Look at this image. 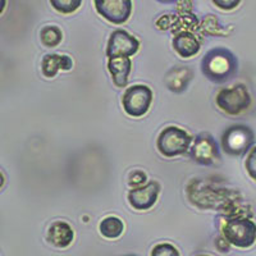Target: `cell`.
<instances>
[{
  "mask_svg": "<svg viewBox=\"0 0 256 256\" xmlns=\"http://www.w3.org/2000/svg\"><path fill=\"white\" fill-rule=\"evenodd\" d=\"M108 70L110 72L113 84L116 88H126L128 84V77L132 70V60L128 56H114L109 58Z\"/></svg>",
  "mask_w": 256,
  "mask_h": 256,
  "instance_id": "obj_13",
  "label": "cell"
},
{
  "mask_svg": "<svg viewBox=\"0 0 256 256\" xmlns=\"http://www.w3.org/2000/svg\"><path fill=\"white\" fill-rule=\"evenodd\" d=\"M73 68V60L68 56L48 54L41 62L42 74L48 78H54L59 70H70Z\"/></svg>",
  "mask_w": 256,
  "mask_h": 256,
  "instance_id": "obj_15",
  "label": "cell"
},
{
  "mask_svg": "<svg viewBox=\"0 0 256 256\" xmlns=\"http://www.w3.org/2000/svg\"><path fill=\"white\" fill-rule=\"evenodd\" d=\"M216 106L230 116H238L251 106V95L244 84H236L230 88H222L216 98Z\"/></svg>",
  "mask_w": 256,
  "mask_h": 256,
  "instance_id": "obj_2",
  "label": "cell"
},
{
  "mask_svg": "<svg viewBox=\"0 0 256 256\" xmlns=\"http://www.w3.org/2000/svg\"><path fill=\"white\" fill-rule=\"evenodd\" d=\"M50 4L62 14L74 13L82 6V0H50Z\"/></svg>",
  "mask_w": 256,
  "mask_h": 256,
  "instance_id": "obj_18",
  "label": "cell"
},
{
  "mask_svg": "<svg viewBox=\"0 0 256 256\" xmlns=\"http://www.w3.org/2000/svg\"><path fill=\"white\" fill-rule=\"evenodd\" d=\"M198 256H209V255H198Z\"/></svg>",
  "mask_w": 256,
  "mask_h": 256,
  "instance_id": "obj_26",
  "label": "cell"
},
{
  "mask_svg": "<svg viewBox=\"0 0 256 256\" xmlns=\"http://www.w3.org/2000/svg\"><path fill=\"white\" fill-rule=\"evenodd\" d=\"M140 49V41L130 35L124 30H116L112 32L106 46V56H128L131 58Z\"/></svg>",
  "mask_w": 256,
  "mask_h": 256,
  "instance_id": "obj_9",
  "label": "cell"
},
{
  "mask_svg": "<svg viewBox=\"0 0 256 256\" xmlns=\"http://www.w3.org/2000/svg\"><path fill=\"white\" fill-rule=\"evenodd\" d=\"M46 238L56 248H66L72 244L74 240V232L68 223L63 220H56L48 230Z\"/></svg>",
  "mask_w": 256,
  "mask_h": 256,
  "instance_id": "obj_12",
  "label": "cell"
},
{
  "mask_svg": "<svg viewBox=\"0 0 256 256\" xmlns=\"http://www.w3.org/2000/svg\"><path fill=\"white\" fill-rule=\"evenodd\" d=\"M172 26H173V20L169 14L162 16V17L156 20V27L159 30H168Z\"/></svg>",
  "mask_w": 256,
  "mask_h": 256,
  "instance_id": "obj_23",
  "label": "cell"
},
{
  "mask_svg": "<svg viewBox=\"0 0 256 256\" xmlns=\"http://www.w3.org/2000/svg\"><path fill=\"white\" fill-rule=\"evenodd\" d=\"M42 45L46 48H56L63 40V32L58 26H45L40 32Z\"/></svg>",
  "mask_w": 256,
  "mask_h": 256,
  "instance_id": "obj_17",
  "label": "cell"
},
{
  "mask_svg": "<svg viewBox=\"0 0 256 256\" xmlns=\"http://www.w3.org/2000/svg\"><path fill=\"white\" fill-rule=\"evenodd\" d=\"M146 180H148V176L142 170H134V172L130 174L128 177V184L132 187V188H136V187H141L144 184H146Z\"/></svg>",
  "mask_w": 256,
  "mask_h": 256,
  "instance_id": "obj_20",
  "label": "cell"
},
{
  "mask_svg": "<svg viewBox=\"0 0 256 256\" xmlns=\"http://www.w3.org/2000/svg\"><path fill=\"white\" fill-rule=\"evenodd\" d=\"M152 256H180V251L170 244H158L152 251Z\"/></svg>",
  "mask_w": 256,
  "mask_h": 256,
  "instance_id": "obj_19",
  "label": "cell"
},
{
  "mask_svg": "<svg viewBox=\"0 0 256 256\" xmlns=\"http://www.w3.org/2000/svg\"><path fill=\"white\" fill-rule=\"evenodd\" d=\"M192 160L201 166H212L220 159V152L216 141L210 134H200L196 136L194 145L190 150Z\"/></svg>",
  "mask_w": 256,
  "mask_h": 256,
  "instance_id": "obj_7",
  "label": "cell"
},
{
  "mask_svg": "<svg viewBox=\"0 0 256 256\" xmlns=\"http://www.w3.org/2000/svg\"><path fill=\"white\" fill-rule=\"evenodd\" d=\"M192 78H194V72L190 68L178 66L166 72L164 77V84L172 92L180 94L187 90Z\"/></svg>",
  "mask_w": 256,
  "mask_h": 256,
  "instance_id": "obj_11",
  "label": "cell"
},
{
  "mask_svg": "<svg viewBox=\"0 0 256 256\" xmlns=\"http://www.w3.org/2000/svg\"><path fill=\"white\" fill-rule=\"evenodd\" d=\"M200 42L194 34L182 31L173 38V49L182 58H191L200 52Z\"/></svg>",
  "mask_w": 256,
  "mask_h": 256,
  "instance_id": "obj_14",
  "label": "cell"
},
{
  "mask_svg": "<svg viewBox=\"0 0 256 256\" xmlns=\"http://www.w3.org/2000/svg\"><path fill=\"white\" fill-rule=\"evenodd\" d=\"M159 3H163V4H170V3H174L177 0H158Z\"/></svg>",
  "mask_w": 256,
  "mask_h": 256,
  "instance_id": "obj_25",
  "label": "cell"
},
{
  "mask_svg": "<svg viewBox=\"0 0 256 256\" xmlns=\"http://www.w3.org/2000/svg\"><path fill=\"white\" fill-rule=\"evenodd\" d=\"M244 166H246L248 176L256 182V146H254L250 150V152H248Z\"/></svg>",
  "mask_w": 256,
  "mask_h": 256,
  "instance_id": "obj_21",
  "label": "cell"
},
{
  "mask_svg": "<svg viewBox=\"0 0 256 256\" xmlns=\"http://www.w3.org/2000/svg\"><path fill=\"white\" fill-rule=\"evenodd\" d=\"M212 3L216 4L219 9L223 10H232L237 8L241 3V0H212Z\"/></svg>",
  "mask_w": 256,
  "mask_h": 256,
  "instance_id": "obj_22",
  "label": "cell"
},
{
  "mask_svg": "<svg viewBox=\"0 0 256 256\" xmlns=\"http://www.w3.org/2000/svg\"><path fill=\"white\" fill-rule=\"evenodd\" d=\"M192 137L184 130L169 126L160 132L156 140L158 152L166 158H176L188 152Z\"/></svg>",
  "mask_w": 256,
  "mask_h": 256,
  "instance_id": "obj_4",
  "label": "cell"
},
{
  "mask_svg": "<svg viewBox=\"0 0 256 256\" xmlns=\"http://www.w3.org/2000/svg\"><path fill=\"white\" fill-rule=\"evenodd\" d=\"M99 230L105 238L116 240L122 236V233L124 232V223L122 219L116 216H106L100 222Z\"/></svg>",
  "mask_w": 256,
  "mask_h": 256,
  "instance_id": "obj_16",
  "label": "cell"
},
{
  "mask_svg": "<svg viewBox=\"0 0 256 256\" xmlns=\"http://www.w3.org/2000/svg\"><path fill=\"white\" fill-rule=\"evenodd\" d=\"M201 72L214 84H224L238 72V60L230 50L216 48L205 54L201 60Z\"/></svg>",
  "mask_w": 256,
  "mask_h": 256,
  "instance_id": "obj_1",
  "label": "cell"
},
{
  "mask_svg": "<svg viewBox=\"0 0 256 256\" xmlns=\"http://www.w3.org/2000/svg\"><path fill=\"white\" fill-rule=\"evenodd\" d=\"M255 134L250 127L234 124L227 128L222 134V148L224 152L232 156H241L252 148Z\"/></svg>",
  "mask_w": 256,
  "mask_h": 256,
  "instance_id": "obj_5",
  "label": "cell"
},
{
  "mask_svg": "<svg viewBox=\"0 0 256 256\" xmlns=\"http://www.w3.org/2000/svg\"><path fill=\"white\" fill-rule=\"evenodd\" d=\"M100 16L114 24H126L132 14V0H94Z\"/></svg>",
  "mask_w": 256,
  "mask_h": 256,
  "instance_id": "obj_8",
  "label": "cell"
},
{
  "mask_svg": "<svg viewBox=\"0 0 256 256\" xmlns=\"http://www.w3.org/2000/svg\"><path fill=\"white\" fill-rule=\"evenodd\" d=\"M230 242L224 238V237H223V238H218L216 241V248H218L220 252H228V251H230Z\"/></svg>",
  "mask_w": 256,
  "mask_h": 256,
  "instance_id": "obj_24",
  "label": "cell"
},
{
  "mask_svg": "<svg viewBox=\"0 0 256 256\" xmlns=\"http://www.w3.org/2000/svg\"><path fill=\"white\" fill-rule=\"evenodd\" d=\"M159 194L160 184L156 180H150L144 186L132 188L128 192V202L134 210L144 212L154 206L159 198Z\"/></svg>",
  "mask_w": 256,
  "mask_h": 256,
  "instance_id": "obj_10",
  "label": "cell"
},
{
  "mask_svg": "<svg viewBox=\"0 0 256 256\" xmlns=\"http://www.w3.org/2000/svg\"><path fill=\"white\" fill-rule=\"evenodd\" d=\"M222 232L224 238L236 248H248L256 242V224L244 216L228 219Z\"/></svg>",
  "mask_w": 256,
  "mask_h": 256,
  "instance_id": "obj_3",
  "label": "cell"
},
{
  "mask_svg": "<svg viewBox=\"0 0 256 256\" xmlns=\"http://www.w3.org/2000/svg\"><path fill=\"white\" fill-rule=\"evenodd\" d=\"M152 102V91L146 84H134L126 88L122 98V105L126 113L134 118L144 116Z\"/></svg>",
  "mask_w": 256,
  "mask_h": 256,
  "instance_id": "obj_6",
  "label": "cell"
}]
</instances>
